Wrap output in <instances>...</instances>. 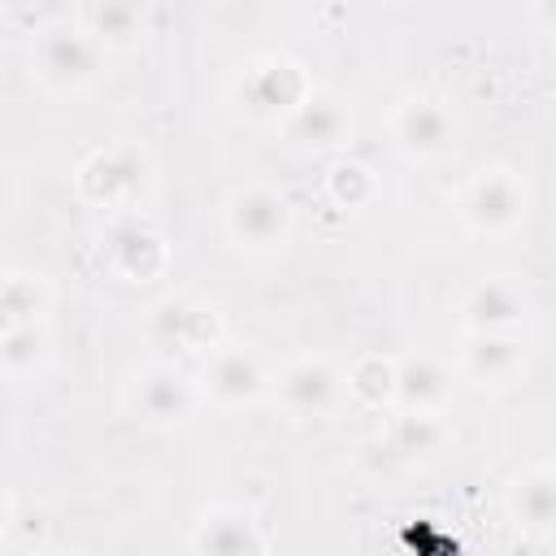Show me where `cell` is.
Listing matches in <instances>:
<instances>
[{
    "mask_svg": "<svg viewBox=\"0 0 556 556\" xmlns=\"http://www.w3.org/2000/svg\"><path fill=\"white\" fill-rule=\"evenodd\" d=\"M143 334L152 348L169 356H204L222 343V317L213 304L195 300V295H165L148 308L143 317Z\"/></svg>",
    "mask_w": 556,
    "mask_h": 556,
    "instance_id": "52a82bcc",
    "label": "cell"
},
{
    "mask_svg": "<svg viewBox=\"0 0 556 556\" xmlns=\"http://www.w3.org/2000/svg\"><path fill=\"white\" fill-rule=\"evenodd\" d=\"M530 317V295L513 278H478L456 300L460 330H521Z\"/></svg>",
    "mask_w": 556,
    "mask_h": 556,
    "instance_id": "9a60e30c",
    "label": "cell"
},
{
    "mask_svg": "<svg viewBox=\"0 0 556 556\" xmlns=\"http://www.w3.org/2000/svg\"><path fill=\"white\" fill-rule=\"evenodd\" d=\"M508 513L521 530H534V534H552L556 526V473L547 460H534L526 465L513 486H508Z\"/></svg>",
    "mask_w": 556,
    "mask_h": 556,
    "instance_id": "ac0fdd59",
    "label": "cell"
},
{
    "mask_svg": "<svg viewBox=\"0 0 556 556\" xmlns=\"http://www.w3.org/2000/svg\"><path fill=\"white\" fill-rule=\"evenodd\" d=\"M48 313V287L39 274H4L0 278V334L26 326V321H43Z\"/></svg>",
    "mask_w": 556,
    "mask_h": 556,
    "instance_id": "ffe728a7",
    "label": "cell"
},
{
    "mask_svg": "<svg viewBox=\"0 0 556 556\" xmlns=\"http://www.w3.org/2000/svg\"><path fill=\"white\" fill-rule=\"evenodd\" d=\"M48 330L43 321H26L9 334H0V378H30L35 369H43L48 361Z\"/></svg>",
    "mask_w": 556,
    "mask_h": 556,
    "instance_id": "7402d4cb",
    "label": "cell"
},
{
    "mask_svg": "<svg viewBox=\"0 0 556 556\" xmlns=\"http://www.w3.org/2000/svg\"><path fill=\"white\" fill-rule=\"evenodd\" d=\"M526 213H530V191L513 165H482L456 195V217L478 239H504L521 230Z\"/></svg>",
    "mask_w": 556,
    "mask_h": 556,
    "instance_id": "277c9868",
    "label": "cell"
},
{
    "mask_svg": "<svg viewBox=\"0 0 556 556\" xmlns=\"http://www.w3.org/2000/svg\"><path fill=\"white\" fill-rule=\"evenodd\" d=\"M191 552L200 556H261L269 552V534L248 508H213L191 530Z\"/></svg>",
    "mask_w": 556,
    "mask_h": 556,
    "instance_id": "2e32d148",
    "label": "cell"
},
{
    "mask_svg": "<svg viewBox=\"0 0 556 556\" xmlns=\"http://www.w3.org/2000/svg\"><path fill=\"white\" fill-rule=\"evenodd\" d=\"M78 22L104 52H130L152 30L148 0H83V17Z\"/></svg>",
    "mask_w": 556,
    "mask_h": 556,
    "instance_id": "e0dca14e",
    "label": "cell"
},
{
    "mask_svg": "<svg viewBox=\"0 0 556 556\" xmlns=\"http://www.w3.org/2000/svg\"><path fill=\"white\" fill-rule=\"evenodd\" d=\"M352 130H356L352 109L334 91H321V87H308V96L282 117V135L304 152H334L352 143Z\"/></svg>",
    "mask_w": 556,
    "mask_h": 556,
    "instance_id": "7c38bea8",
    "label": "cell"
},
{
    "mask_svg": "<svg viewBox=\"0 0 556 556\" xmlns=\"http://www.w3.org/2000/svg\"><path fill=\"white\" fill-rule=\"evenodd\" d=\"M456 143V117L443 100L434 96H408L391 113V148L408 165H430L447 156Z\"/></svg>",
    "mask_w": 556,
    "mask_h": 556,
    "instance_id": "9c48e42d",
    "label": "cell"
},
{
    "mask_svg": "<svg viewBox=\"0 0 556 556\" xmlns=\"http://www.w3.org/2000/svg\"><path fill=\"white\" fill-rule=\"evenodd\" d=\"M526 369L521 330H465L456 352V374L478 387H504Z\"/></svg>",
    "mask_w": 556,
    "mask_h": 556,
    "instance_id": "4fadbf2b",
    "label": "cell"
},
{
    "mask_svg": "<svg viewBox=\"0 0 556 556\" xmlns=\"http://www.w3.org/2000/svg\"><path fill=\"white\" fill-rule=\"evenodd\" d=\"M122 404H126L130 421L165 434V430H178L191 421V413L200 404V387L191 382V374L182 365L161 356V361H148V365L126 374Z\"/></svg>",
    "mask_w": 556,
    "mask_h": 556,
    "instance_id": "3957f363",
    "label": "cell"
},
{
    "mask_svg": "<svg viewBox=\"0 0 556 556\" xmlns=\"http://www.w3.org/2000/svg\"><path fill=\"white\" fill-rule=\"evenodd\" d=\"M269 395L287 417L313 421V417L334 413L343 395V374L326 356H295L269 378Z\"/></svg>",
    "mask_w": 556,
    "mask_h": 556,
    "instance_id": "30bf717a",
    "label": "cell"
},
{
    "mask_svg": "<svg viewBox=\"0 0 556 556\" xmlns=\"http://www.w3.org/2000/svg\"><path fill=\"white\" fill-rule=\"evenodd\" d=\"M9 521H13V508H9V500H4V491H0V539H4Z\"/></svg>",
    "mask_w": 556,
    "mask_h": 556,
    "instance_id": "d4e9b609",
    "label": "cell"
},
{
    "mask_svg": "<svg viewBox=\"0 0 556 556\" xmlns=\"http://www.w3.org/2000/svg\"><path fill=\"white\" fill-rule=\"evenodd\" d=\"M456 391V374L426 352L395 356V382H391V413H447Z\"/></svg>",
    "mask_w": 556,
    "mask_h": 556,
    "instance_id": "5bb4252c",
    "label": "cell"
},
{
    "mask_svg": "<svg viewBox=\"0 0 556 556\" xmlns=\"http://www.w3.org/2000/svg\"><path fill=\"white\" fill-rule=\"evenodd\" d=\"M148 178H152V161L139 143H109V148H96L83 156V165L74 169V191L91 208L130 213L135 200L143 195Z\"/></svg>",
    "mask_w": 556,
    "mask_h": 556,
    "instance_id": "8992f818",
    "label": "cell"
},
{
    "mask_svg": "<svg viewBox=\"0 0 556 556\" xmlns=\"http://www.w3.org/2000/svg\"><path fill=\"white\" fill-rule=\"evenodd\" d=\"M391 382H395V361L382 356V352H365L348 365L343 374V387L356 404L365 408H391Z\"/></svg>",
    "mask_w": 556,
    "mask_h": 556,
    "instance_id": "44dd1931",
    "label": "cell"
},
{
    "mask_svg": "<svg viewBox=\"0 0 556 556\" xmlns=\"http://www.w3.org/2000/svg\"><path fill=\"white\" fill-rule=\"evenodd\" d=\"M30 78L48 96H83L104 70V48L83 30V22H43L30 35Z\"/></svg>",
    "mask_w": 556,
    "mask_h": 556,
    "instance_id": "6da1fadb",
    "label": "cell"
},
{
    "mask_svg": "<svg viewBox=\"0 0 556 556\" xmlns=\"http://www.w3.org/2000/svg\"><path fill=\"white\" fill-rule=\"evenodd\" d=\"M447 426L443 413H395L387 426V447L400 460H434L447 447Z\"/></svg>",
    "mask_w": 556,
    "mask_h": 556,
    "instance_id": "d6986e66",
    "label": "cell"
},
{
    "mask_svg": "<svg viewBox=\"0 0 556 556\" xmlns=\"http://www.w3.org/2000/svg\"><path fill=\"white\" fill-rule=\"evenodd\" d=\"M204 369H200V400L217 404V408H252L269 395V369L261 365V356L252 348H239V343H217L213 352L200 356Z\"/></svg>",
    "mask_w": 556,
    "mask_h": 556,
    "instance_id": "ba28073f",
    "label": "cell"
},
{
    "mask_svg": "<svg viewBox=\"0 0 556 556\" xmlns=\"http://www.w3.org/2000/svg\"><path fill=\"white\" fill-rule=\"evenodd\" d=\"M534 17H539V26L547 30V26H552V0H534Z\"/></svg>",
    "mask_w": 556,
    "mask_h": 556,
    "instance_id": "cb8c5ba5",
    "label": "cell"
},
{
    "mask_svg": "<svg viewBox=\"0 0 556 556\" xmlns=\"http://www.w3.org/2000/svg\"><path fill=\"white\" fill-rule=\"evenodd\" d=\"M104 265L122 278V282H152L165 274L169 265V243L165 235L139 217L135 208L130 213H117L104 230Z\"/></svg>",
    "mask_w": 556,
    "mask_h": 556,
    "instance_id": "8fae6325",
    "label": "cell"
},
{
    "mask_svg": "<svg viewBox=\"0 0 556 556\" xmlns=\"http://www.w3.org/2000/svg\"><path fill=\"white\" fill-rule=\"evenodd\" d=\"M308 74L291 56H252L230 83V104L256 126H282V117L308 96Z\"/></svg>",
    "mask_w": 556,
    "mask_h": 556,
    "instance_id": "5b68a950",
    "label": "cell"
},
{
    "mask_svg": "<svg viewBox=\"0 0 556 556\" xmlns=\"http://www.w3.org/2000/svg\"><path fill=\"white\" fill-rule=\"evenodd\" d=\"M222 230L248 256H274L291 243V200L269 182H243L222 200Z\"/></svg>",
    "mask_w": 556,
    "mask_h": 556,
    "instance_id": "7a4b0ae2",
    "label": "cell"
},
{
    "mask_svg": "<svg viewBox=\"0 0 556 556\" xmlns=\"http://www.w3.org/2000/svg\"><path fill=\"white\" fill-rule=\"evenodd\" d=\"M326 195L339 208H365L378 195V174L365 161H352V156L348 161H334L330 174H326Z\"/></svg>",
    "mask_w": 556,
    "mask_h": 556,
    "instance_id": "603a6c76",
    "label": "cell"
}]
</instances>
